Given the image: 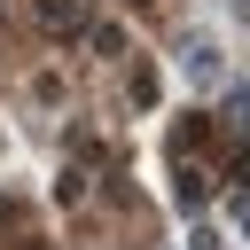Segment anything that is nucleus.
<instances>
[{
    "instance_id": "1",
    "label": "nucleus",
    "mask_w": 250,
    "mask_h": 250,
    "mask_svg": "<svg viewBox=\"0 0 250 250\" xmlns=\"http://www.w3.org/2000/svg\"><path fill=\"white\" fill-rule=\"evenodd\" d=\"M188 78H195V86H211V78H219V55H211V47H203V39H195V47H188Z\"/></svg>"
}]
</instances>
